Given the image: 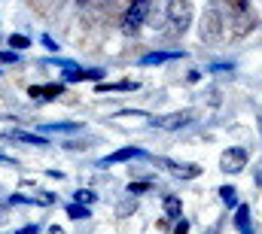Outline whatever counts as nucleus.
Instances as JSON below:
<instances>
[{
    "label": "nucleus",
    "instance_id": "1",
    "mask_svg": "<svg viewBox=\"0 0 262 234\" xmlns=\"http://www.w3.org/2000/svg\"><path fill=\"white\" fill-rule=\"evenodd\" d=\"M226 25H232V28H229L232 37H244L250 28H256V12H253V6L244 3V0H232V3H229V15H226Z\"/></svg>",
    "mask_w": 262,
    "mask_h": 234
},
{
    "label": "nucleus",
    "instance_id": "2",
    "mask_svg": "<svg viewBox=\"0 0 262 234\" xmlns=\"http://www.w3.org/2000/svg\"><path fill=\"white\" fill-rule=\"evenodd\" d=\"M165 15H168V37H183L192 21V6L186 0H174V3H168Z\"/></svg>",
    "mask_w": 262,
    "mask_h": 234
},
{
    "label": "nucleus",
    "instance_id": "3",
    "mask_svg": "<svg viewBox=\"0 0 262 234\" xmlns=\"http://www.w3.org/2000/svg\"><path fill=\"white\" fill-rule=\"evenodd\" d=\"M223 31H226L223 12H220L216 6H207L204 15H201V40H204V43H216V40L223 37Z\"/></svg>",
    "mask_w": 262,
    "mask_h": 234
},
{
    "label": "nucleus",
    "instance_id": "4",
    "mask_svg": "<svg viewBox=\"0 0 262 234\" xmlns=\"http://www.w3.org/2000/svg\"><path fill=\"white\" fill-rule=\"evenodd\" d=\"M247 158H250V152L244 146H229L220 155V168H223V174H241L247 168Z\"/></svg>",
    "mask_w": 262,
    "mask_h": 234
},
{
    "label": "nucleus",
    "instance_id": "5",
    "mask_svg": "<svg viewBox=\"0 0 262 234\" xmlns=\"http://www.w3.org/2000/svg\"><path fill=\"white\" fill-rule=\"evenodd\" d=\"M149 0H137V3H131L128 9H125V15H122V28H125V34H137L140 31V25L146 21V15H149Z\"/></svg>",
    "mask_w": 262,
    "mask_h": 234
},
{
    "label": "nucleus",
    "instance_id": "6",
    "mask_svg": "<svg viewBox=\"0 0 262 234\" xmlns=\"http://www.w3.org/2000/svg\"><path fill=\"white\" fill-rule=\"evenodd\" d=\"M195 119H198V110H180V113H171V116L156 119L152 125H159V128H165V131H177V128H186V125H192Z\"/></svg>",
    "mask_w": 262,
    "mask_h": 234
},
{
    "label": "nucleus",
    "instance_id": "7",
    "mask_svg": "<svg viewBox=\"0 0 262 234\" xmlns=\"http://www.w3.org/2000/svg\"><path fill=\"white\" fill-rule=\"evenodd\" d=\"M159 168H165L168 174L180 176V179H195L201 174V165H183V161H171V158H152Z\"/></svg>",
    "mask_w": 262,
    "mask_h": 234
},
{
    "label": "nucleus",
    "instance_id": "8",
    "mask_svg": "<svg viewBox=\"0 0 262 234\" xmlns=\"http://www.w3.org/2000/svg\"><path fill=\"white\" fill-rule=\"evenodd\" d=\"M128 158H146V152H143L140 146H122V149L104 155L98 165H101V168H110V165H119V161H128Z\"/></svg>",
    "mask_w": 262,
    "mask_h": 234
},
{
    "label": "nucleus",
    "instance_id": "9",
    "mask_svg": "<svg viewBox=\"0 0 262 234\" xmlns=\"http://www.w3.org/2000/svg\"><path fill=\"white\" fill-rule=\"evenodd\" d=\"M64 95V82H49V85H31L28 88V98H37V101H55Z\"/></svg>",
    "mask_w": 262,
    "mask_h": 234
},
{
    "label": "nucleus",
    "instance_id": "10",
    "mask_svg": "<svg viewBox=\"0 0 262 234\" xmlns=\"http://www.w3.org/2000/svg\"><path fill=\"white\" fill-rule=\"evenodd\" d=\"M85 79H92V82H98L101 85V79H104V70H82V67H70L64 70V82H85Z\"/></svg>",
    "mask_w": 262,
    "mask_h": 234
},
{
    "label": "nucleus",
    "instance_id": "11",
    "mask_svg": "<svg viewBox=\"0 0 262 234\" xmlns=\"http://www.w3.org/2000/svg\"><path fill=\"white\" fill-rule=\"evenodd\" d=\"M162 207H165V216L168 219H177V222L183 219V201L177 195H165L162 198Z\"/></svg>",
    "mask_w": 262,
    "mask_h": 234
},
{
    "label": "nucleus",
    "instance_id": "12",
    "mask_svg": "<svg viewBox=\"0 0 262 234\" xmlns=\"http://www.w3.org/2000/svg\"><path fill=\"white\" fill-rule=\"evenodd\" d=\"M186 52L183 49H174V52H149V55H143L140 64L143 67H149V64H165V61H174V58H183Z\"/></svg>",
    "mask_w": 262,
    "mask_h": 234
},
{
    "label": "nucleus",
    "instance_id": "13",
    "mask_svg": "<svg viewBox=\"0 0 262 234\" xmlns=\"http://www.w3.org/2000/svg\"><path fill=\"white\" fill-rule=\"evenodd\" d=\"M235 228H238V234H253V222H250V207H247V204H241V207L235 210Z\"/></svg>",
    "mask_w": 262,
    "mask_h": 234
},
{
    "label": "nucleus",
    "instance_id": "14",
    "mask_svg": "<svg viewBox=\"0 0 262 234\" xmlns=\"http://www.w3.org/2000/svg\"><path fill=\"white\" fill-rule=\"evenodd\" d=\"M6 137H9V140H21V143H34V146H49L46 137H40V134H28V131H6Z\"/></svg>",
    "mask_w": 262,
    "mask_h": 234
},
{
    "label": "nucleus",
    "instance_id": "15",
    "mask_svg": "<svg viewBox=\"0 0 262 234\" xmlns=\"http://www.w3.org/2000/svg\"><path fill=\"white\" fill-rule=\"evenodd\" d=\"M137 88V82H131V79H122V82H101L98 85V91H134Z\"/></svg>",
    "mask_w": 262,
    "mask_h": 234
},
{
    "label": "nucleus",
    "instance_id": "16",
    "mask_svg": "<svg viewBox=\"0 0 262 234\" xmlns=\"http://www.w3.org/2000/svg\"><path fill=\"white\" fill-rule=\"evenodd\" d=\"M220 201H223L226 207H235V210L241 207V204H238V189H235V185H223V189H220Z\"/></svg>",
    "mask_w": 262,
    "mask_h": 234
},
{
    "label": "nucleus",
    "instance_id": "17",
    "mask_svg": "<svg viewBox=\"0 0 262 234\" xmlns=\"http://www.w3.org/2000/svg\"><path fill=\"white\" fill-rule=\"evenodd\" d=\"M95 198H98V195L89 192V189H76V192H73V204H82V207H89Z\"/></svg>",
    "mask_w": 262,
    "mask_h": 234
},
{
    "label": "nucleus",
    "instance_id": "18",
    "mask_svg": "<svg viewBox=\"0 0 262 234\" xmlns=\"http://www.w3.org/2000/svg\"><path fill=\"white\" fill-rule=\"evenodd\" d=\"M67 216H70V219H89L92 213H89V207H82V204H70V207H67Z\"/></svg>",
    "mask_w": 262,
    "mask_h": 234
},
{
    "label": "nucleus",
    "instance_id": "19",
    "mask_svg": "<svg viewBox=\"0 0 262 234\" xmlns=\"http://www.w3.org/2000/svg\"><path fill=\"white\" fill-rule=\"evenodd\" d=\"M28 46H31L28 37H21V34H12L9 37V49H28Z\"/></svg>",
    "mask_w": 262,
    "mask_h": 234
},
{
    "label": "nucleus",
    "instance_id": "20",
    "mask_svg": "<svg viewBox=\"0 0 262 234\" xmlns=\"http://www.w3.org/2000/svg\"><path fill=\"white\" fill-rule=\"evenodd\" d=\"M34 204H40V207H52V204H55V195H52V192H40V195H34Z\"/></svg>",
    "mask_w": 262,
    "mask_h": 234
},
{
    "label": "nucleus",
    "instance_id": "21",
    "mask_svg": "<svg viewBox=\"0 0 262 234\" xmlns=\"http://www.w3.org/2000/svg\"><path fill=\"white\" fill-rule=\"evenodd\" d=\"M149 189H152V182H128V195H143Z\"/></svg>",
    "mask_w": 262,
    "mask_h": 234
},
{
    "label": "nucleus",
    "instance_id": "22",
    "mask_svg": "<svg viewBox=\"0 0 262 234\" xmlns=\"http://www.w3.org/2000/svg\"><path fill=\"white\" fill-rule=\"evenodd\" d=\"M174 234H189V219H180L177 228H174Z\"/></svg>",
    "mask_w": 262,
    "mask_h": 234
},
{
    "label": "nucleus",
    "instance_id": "23",
    "mask_svg": "<svg viewBox=\"0 0 262 234\" xmlns=\"http://www.w3.org/2000/svg\"><path fill=\"white\" fill-rule=\"evenodd\" d=\"M0 61L3 64H12V61H18V52H0Z\"/></svg>",
    "mask_w": 262,
    "mask_h": 234
},
{
    "label": "nucleus",
    "instance_id": "24",
    "mask_svg": "<svg viewBox=\"0 0 262 234\" xmlns=\"http://www.w3.org/2000/svg\"><path fill=\"white\" fill-rule=\"evenodd\" d=\"M49 131H79V125H49Z\"/></svg>",
    "mask_w": 262,
    "mask_h": 234
},
{
    "label": "nucleus",
    "instance_id": "25",
    "mask_svg": "<svg viewBox=\"0 0 262 234\" xmlns=\"http://www.w3.org/2000/svg\"><path fill=\"white\" fill-rule=\"evenodd\" d=\"M15 234H40V225H21Z\"/></svg>",
    "mask_w": 262,
    "mask_h": 234
},
{
    "label": "nucleus",
    "instance_id": "26",
    "mask_svg": "<svg viewBox=\"0 0 262 234\" xmlns=\"http://www.w3.org/2000/svg\"><path fill=\"white\" fill-rule=\"evenodd\" d=\"M201 79V70H189V76H186V82H198Z\"/></svg>",
    "mask_w": 262,
    "mask_h": 234
},
{
    "label": "nucleus",
    "instance_id": "27",
    "mask_svg": "<svg viewBox=\"0 0 262 234\" xmlns=\"http://www.w3.org/2000/svg\"><path fill=\"white\" fill-rule=\"evenodd\" d=\"M43 46H46V49H52V52H55V49H58V46H55V40H52V37H43Z\"/></svg>",
    "mask_w": 262,
    "mask_h": 234
},
{
    "label": "nucleus",
    "instance_id": "28",
    "mask_svg": "<svg viewBox=\"0 0 262 234\" xmlns=\"http://www.w3.org/2000/svg\"><path fill=\"white\" fill-rule=\"evenodd\" d=\"M49 234H64V231H61L58 225H52V228H49Z\"/></svg>",
    "mask_w": 262,
    "mask_h": 234
},
{
    "label": "nucleus",
    "instance_id": "29",
    "mask_svg": "<svg viewBox=\"0 0 262 234\" xmlns=\"http://www.w3.org/2000/svg\"><path fill=\"white\" fill-rule=\"evenodd\" d=\"M259 131H262V116H259Z\"/></svg>",
    "mask_w": 262,
    "mask_h": 234
}]
</instances>
